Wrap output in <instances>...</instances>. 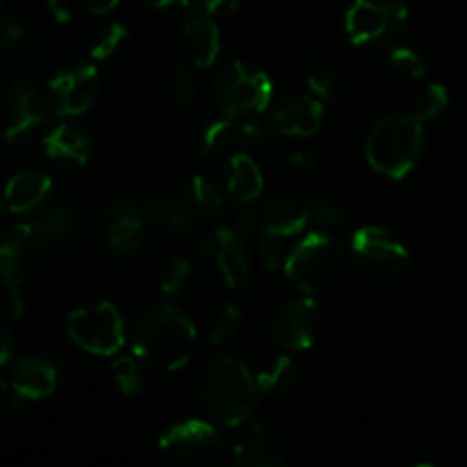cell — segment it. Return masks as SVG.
<instances>
[{
  "mask_svg": "<svg viewBox=\"0 0 467 467\" xmlns=\"http://www.w3.org/2000/svg\"><path fill=\"white\" fill-rule=\"evenodd\" d=\"M132 349L141 363L162 372H173L185 368L194 356L196 327L176 306H153L137 319Z\"/></svg>",
  "mask_w": 467,
  "mask_h": 467,
  "instance_id": "6da1fadb",
  "label": "cell"
},
{
  "mask_svg": "<svg viewBox=\"0 0 467 467\" xmlns=\"http://www.w3.org/2000/svg\"><path fill=\"white\" fill-rule=\"evenodd\" d=\"M196 395L201 406L217 422L226 427H242L254 415L260 392L255 377L242 360L217 356L201 369Z\"/></svg>",
  "mask_w": 467,
  "mask_h": 467,
  "instance_id": "7a4b0ae2",
  "label": "cell"
},
{
  "mask_svg": "<svg viewBox=\"0 0 467 467\" xmlns=\"http://www.w3.org/2000/svg\"><path fill=\"white\" fill-rule=\"evenodd\" d=\"M424 150V121L413 114H392L374 123L365 141V158L381 176L400 181L413 171Z\"/></svg>",
  "mask_w": 467,
  "mask_h": 467,
  "instance_id": "3957f363",
  "label": "cell"
},
{
  "mask_svg": "<svg viewBox=\"0 0 467 467\" xmlns=\"http://www.w3.org/2000/svg\"><path fill=\"white\" fill-rule=\"evenodd\" d=\"M285 276L304 295H315L331 287L345 272V249L324 231L308 233L285 255Z\"/></svg>",
  "mask_w": 467,
  "mask_h": 467,
  "instance_id": "277c9868",
  "label": "cell"
},
{
  "mask_svg": "<svg viewBox=\"0 0 467 467\" xmlns=\"http://www.w3.org/2000/svg\"><path fill=\"white\" fill-rule=\"evenodd\" d=\"M46 244L48 240L35 223L12 228L0 240V281L7 285L9 296H12L14 317H21L26 313L21 287L32 281L44 267Z\"/></svg>",
  "mask_w": 467,
  "mask_h": 467,
  "instance_id": "5b68a950",
  "label": "cell"
},
{
  "mask_svg": "<svg viewBox=\"0 0 467 467\" xmlns=\"http://www.w3.org/2000/svg\"><path fill=\"white\" fill-rule=\"evenodd\" d=\"M196 272L210 285L237 287L251 267L249 246L237 228L222 226L205 235L196 249Z\"/></svg>",
  "mask_w": 467,
  "mask_h": 467,
  "instance_id": "8992f818",
  "label": "cell"
},
{
  "mask_svg": "<svg viewBox=\"0 0 467 467\" xmlns=\"http://www.w3.org/2000/svg\"><path fill=\"white\" fill-rule=\"evenodd\" d=\"M226 461V442L205 420H185L169 429L158 442V463L162 465L219 467Z\"/></svg>",
  "mask_w": 467,
  "mask_h": 467,
  "instance_id": "52a82bcc",
  "label": "cell"
},
{
  "mask_svg": "<svg viewBox=\"0 0 467 467\" xmlns=\"http://www.w3.org/2000/svg\"><path fill=\"white\" fill-rule=\"evenodd\" d=\"M349 249L356 269L374 281H395L404 276L410 265L404 242L381 226H363L354 231Z\"/></svg>",
  "mask_w": 467,
  "mask_h": 467,
  "instance_id": "ba28073f",
  "label": "cell"
},
{
  "mask_svg": "<svg viewBox=\"0 0 467 467\" xmlns=\"http://www.w3.org/2000/svg\"><path fill=\"white\" fill-rule=\"evenodd\" d=\"M214 91L226 117L249 119L269 108L274 82L267 73L251 71L242 62H231L214 78Z\"/></svg>",
  "mask_w": 467,
  "mask_h": 467,
  "instance_id": "9c48e42d",
  "label": "cell"
},
{
  "mask_svg": "<svg viewBox=\"0 0 467 467\" xmlns=\"http://www.w3.org/2000/svg\"><path fill=\"white\" fill-rule=\"evenodd\" d=\"M67 333L82 351L96 356H114L126 340L121 313L109 301L73 310L67 317Z\"/></svg>",
  "mask_w": 467,
  "mask_h": 467,
  "instance_id": "30bf717a",
  "label": "cell"
},
{
  "mask_svg": "<svg viewBox=\"0 0 467 467\" xmlns=\"http://www.w3.org/2000/svg\"><path fill=\"white\" fill-rule=\"evenodd\" d=\"M406 21L409 7L404 0H351L345 30L354 46H377L395 36Z\"/></svg>",
  "mask_w": 467,
  "mask_h": 467,
  "instance_id": "8fae6325",
  "label": "cell"
},
{
  "mask_svg": "<svg viewBox=\"0 0 467 467\" xmlns=\"http://www.w3.org/2000/svg\"><path fill=\"white\" fill-rule=\"evenodd\" d=\"M267 328L274 345L281 347L283 351L296 354V351L310 349L317 342L322 313L308 295L285 299L272 310Z\"/></svg>",
  "mask_w": 467,
  "mask_h": 467,
  "instance_id": "7c38bea8",
  "label": "cell"
},
{
  "mask_svg": "<svg viewBox=\"0 0 467 467\" xmlns=\"http://www.w3.org/2000/svg\"><path fill=\"white\" fill-rule=\"evenodd\" d=\"M55 114L53 99L48 91L27 80H16L9 91V121L5 126V144L23 146L39 132L41 126Z\"/></svg>",
  "mask_w": 467,
  "mask_h": 467,
  "instance_id": "4fadbf2b",
  "label": "cell"
},
{
  "mask_svg": "<svg viewBox=\"0 0 467 467\" xmlns=\"http://www.w3.org/2000/svg\"><path fill=\"white\" fill-rule=\"evenodd\" d=\"M57 117H80L100 94V76L91 64H68L62 67L48 82Z\"/></svg>",
  "mask_w": 467,
  "mask_h": 467,
  "instance_id": "5bb4252c",
  "label": "cell"
},
{
  "mask_svg": "<svg viewBox=\"0 0 467 467\" xmlns=\"http://www.w3.org/2000/svg\"><path fill=\"white\" fill-rule=\"evenodd\" d=\"M105 242L109 251L119 255H132L144 246L146 226L144 213L130 201H117L103 213Z\"/></svg>",
  "mask_w": 467,
  "mask_h": 467,
  "instance_id": "9a60e30c",
  "label": "cell"
},
{
  "mask_svg": "<svg viewBox=\"0 0 467 467\" xmlns=\"http://www.w3.org/2000/svg\"><path fill=\"white\" fill-rule=\"evenodd\" d=\"M233 463L237 467H283L285 447L269 427L251 424L233 445Z\"/></svg>",
  "mask_w": 467,
  "mask_h": 467,
  "instance_id": "2e32d148",
  "label": "cell"
},
{
  "mask_svg": "<svg viewBox=\"0 0 467 467\" xmlns=\"http://www.w3.org/2000/svg\"><path fill=\"white\" fill-rule=\"evenodd\" d=\"M324 123V100L299 94L285 99L272 114V128L283 137H313Z\"/></svg>",
  "mask_w": 467,
  "mask_h": 467,
  "instance_id": "e0dca14e",
  "label": "cell"
},
{
  "mask_svg": "<svg viewBox=\"0 0 467 467\" xmlns=\"http://www.w3.org/2000/svg\"><path fill=\"white\" fill-rule=\"evenodd\" d=\"M313 223V203L295 194L272 196L260 210V228L278 237H292Z\"/></svg>",
  "mask_w": 467,
  "mask_h": 467,
  "instance_id": "ac0fdd59",
  "label": "cell"
},
{
  "mask_svg": "<svg viewBox=\"0 0 467 467\" xmlns=\"http://www.w3.org/2000/svg\"><path fill=\"white\" fill-rule=\"evenodd\" d=\"M59 369L44 356H26L12 369V386L23 400H46L57 390Z\"/></svg>",
  "mask_w": 467,
  "mask_h": 467,
  "instance_id": "d6986e66",
  "label": "cell"
},
{
  "mask_svg": "<svg viewBox=\"0 0 467 467\" xmlns=\"http://www.w3.org/2000/svg\"><path fill=\"white\" fill-rule=\"evenodd\" d=\"M50 190H53V181L46 176L44 171L36 169H26L9 178L7 187H5V203L7 210L14 214H30L44 208L48 201Z\"/></svg>",
  "mask_w": 467,
  "mask_h": 467,
  "instance_id": "ffe728a7",
  "label": "cell"
},
{
  "mask_svg": "<svg viewBox=\"0 0 467 467\" xmlns=\"http://www.w3.org/2000/svg\"><path fill=\"white\" fill-rule=\"evenodd\" d=\"M41 146H44V153L50 160L78 164V167L89 162L91 153H94V140H91V135L85 128L76 126V123H59V126H55L44 137Z\"/></svg>",
  "mask_w": 467,
  "mask_h": 467,
  "instance_id": "44dd1931",
  "label": "cell"
},
{
  "mask_svg": "<svg viewBox=\"0 0 467 467\" xmlns=\"http://www.w3.org/2000/svg\"><path fill=\"white\" fill-rule=\"evenodd\" d=\"M182 46L196 68H210L222 50L219 26L210 16H194L182 27Z\"/></svg>",
  "mask_w": 467,
  "mask_h": 467,
  "instance_id": "7402d4cb",
  "label": "cell"
},
{
  "mask_svg": "<svg viewBox=\"0 0 467 467\" xmlns=\"http://www.w3.org/2000/svg\"><path fill=\"white\" fill-rule=\"evenodd\" d=\"M265 173L251 153H233L226 167V192L242 205H249L263 194Z\"/></svg>",
  "mask_w": 467,
  "mask_h": 467,
  "instance_id": "603a6c76",
  "label": "cell"
},
{
  "mask_svg": "<svg viewBox=\"0 0 467 467\" xmlns=\"http://www.w3.org/2000/svg\"><path fill=\"white\" fill-rule=\"evenodd\" d=\"M242 119L223 117L217 121L208 123L201 132V153L203 155H228L240 153V149L244 146V126H242Z\"/></svg>",
  "mask_w": 467,
  "mask_h": 467,
  "instance_id": "cb8c5ba5",
  "label": "cell"
},
{
  "mask_svg": "<svg viewBox=\"0 0 467 467\" xmlns=\"http://www.w3.org/2000/svg\"><path fill=\"white\" fill-rule=\"evenodd\" d=\"M182 203L194 219H214L223 210V194L205 176H192L182 185Z\"/></svg>",
  "mask_w": 467,
  "mask_h": 467,
  "instance_id": "d4e9b609",
  "label": "cell"
},
{
  "mask_svg": "<svg viewBox=\"0 0 467 467\" xmlns=\"http://www.w3.org/2000/svg\"><path fill=\"white\" fill-rule=\"evenodd\" d=\"M299 381V368L290 356H276L255 374L260 397H281L290 392Z\"/></svg>",
  "mask_w": 467,
  "mask_h": 467,
  "instance_id": "484cf974",
  "label": "cell"
},
{
  "mask_svg": "<svg viewBox=\"0 0 467 467\" xmlns=\"http://www.w3.org/2000/svg\"><path fill=\"white\" fill-rule=\"evenodd\" d=\"M306 85L319 100H336L340 94V73L331 57L324 53H310L304 62Z\"/></svg>",
  "mask_w": 467,
  "mask_h": 467,
  "instance_id": "4316f807",
  "label": "cell"
},
{
  "mask_svg": "<svg viewBox=\"0 0 467 467\" xmlns=\"http://www.w3.org/2000/svg\"><path fill=\"white\" fill-rule=\"evenodd\" d=\"M205 336L213 345H226L240 333L242 313L231 301H219L205 313Z\"/></svg>",
  "mask_w": 467,
  "mask_h": 467,
  "instance_id": "83f0119b",
  "label": "cell"
},
{
  "mask_svg": "<svg viewBox=\"0 0 467 467\" xmlns=\"http://www.w3.org/2000/svg\"><path fill=\"white\" fill-rule=\"evenodd\" d=\"M141 213H144V217H149L153 223L176 233V235H182V233L190 231L192 222H194V217H192L190 210L185 208V203H176V201L169 199L149 201V203H144Z\"/></svg>",
  "mask_w": 467,
  "mask_h": 467,
  "instance_id": "f1b7e54d",
  "label": "cell"
},
{
  "mask_svg": "<svg viewBox=\"0 0 467 467\" xmlns=\"http://www.w3.org/2000/svg\"><path fill=\"white\" fill-rule=\"evenodd\" d=\"M32 50V30L23 18H7L0 23V59L18 62Z\"/></svg>",
  "mask_w": 467,
  "mask_h": 467,
  "instance_id": "f546056e",
  "label": "cell"
},
{
  "mask_svg": "<svg viewBox=\"0 0 467 467\" xmlns=\"http://www.w3.org/2000/svg\"><path fill=\"white\" fill-rule=\"evenodd\" d=\"M192 276H194V265L187 258H173L160 276V292L171 301L182 299L190 290Z\"/></svg>",
  "mask_w": 467,
  "mask_h": 467,
  "instance_id": "4dcf8cb0",
  "label": "cell"
},
{
  "mask_svg": "<svg viewBox=\"0 0 467 467\" xmlns=\"http://www.w3.org/2000/svg\"><path fill=\"white\" fill-rule=\"evenodd\" d=\"M447 103H450V91H447V87L441 85V82H431V85H427L418 94L410 114L418 117L420 121H429V119H436L447 108Z\"/></svg>",
  "mask_w": 467,
  "mask_h": 467,
  "instance_id": "1f68e13d",
  "label": "cell"
},
{
  "mask_svg": "<svg viewBox=\"0 0 467 467\" xmlns=\"http://www.w3.org/2000/svg\"><path fill=\"white\" fill-rule=\"evenodd\" d=\"M388 67L397 73V76L406 78V80H422L427 76V64H424L422 55L418 50L409 48V46H397L388 53Z\"/></svg>",
  "mask_w": 467,
  "mask_h": 467,
  "instance_id": "d6a6232c",
  "label": "cell"
},
{
  "mask_svg": "<svg viewBox=\"0 0 467 467\" xmlns=\"http://www.w3.org/2000/svg\"><path fill=\"white\" fill-rule=\"evenodd\" d=\"M114 381H117L119 390L126 397H137L144 390V377H141L140 363L132 356H119L112 363Z\"/></svg>",
  "mask_w": 467,
  "mask_h": 467,
  "instance_id": "836d02e7",
  "label": "cell"
},
{
  "mask_svg": "<svg viewBox=\"0 0 467 467\" xmlns=\"http://www.w3.org/2000/svg\"><path fill=\"white\" fill-rule=\"evenodd\" d=\"M35 226L44 233L48 242L67 240L73 231H76V214L68 208H55L41 219H36Z\"/></svg>",
  "mask_w": 467,
  "mask_h": 467,
  "instance_id": "e575fe53",
  "label": "cell"
},
{
  "mask_svg": "<svg viewBox=\"0 0 467 467\" xmlns=\"http://www.w3.org/2000/svg\"><path fill=\"white\" fill-rule=\"evenodd\" d=\"M128 39V27L123 23L112 21L105 27H100L91 39V57L94 59H108L121 48L123 41Z\"/></svg>",
  "mask_w": 467,
  "mask_h": 467,
  "instance_id": "d590c367",
  "label": "cell"
},
{
  "mask_svg": "<svg viewBox=\"0 0 467 467\" xmlns=\"http://www.w3.org/2000/svg\"><path fill=\"white\" fill-rule=\"evenodd\" d=\"M169 85H171V96L181 108H190L199 99V87H196L194 73L185 67H176L169 78Z\"/></svg>",
  "mask_w": 467,
  "mask_h": 467,
  "instance_id": "8d00e7d4",
  "label": "cell"
},
{
  "mask_svg": "<svg viewBox=\"0 0 467 467\" xmlns=\"http://www.w3.org/2000/svg\"><path fill=\"white\" fill-rule=\"evenodd\" d=\"M283 255H285L283 254V237L263 231V235H260V260H263L265 269L276 272L281 265H285Z\"/></svg>",
  "mask_w": 467,
  "mask_h": 467,
  "instance_id": "74e56055",
  "label": "cell"
},
{
  "mask_svg": "<svg viewBox=\"0 0 467 467\" xmlns=\"http://www.w3.org/2000/svg\"><path fill=\"white\" fill-rule=\"evenodd\" d=\"M313 223L319 228H342L347 223V213L345 208H340L337 203H315L313 205Z\"/></svg>",
  "mask_w": 467,
  "mask_h": 467,
  "instance_id": "f35d334b",
  "label": "cell"
},
{
  "mask_svg": "<svg viewBox=\"0 0 467 467\" xmlns=\"http://www.w3.org/2000/svg\"><path fill=\"white\" fill-rule=\"evenodd\" d=\"M21 401H23V397L18 395L16 388H14L12 383H7L0 379V410L16 413V410L21 409Z\"/></svg>",
  "mask_w": 467,
  "mask_h": 467,
  "instance_id": "ab89813d",
  "label": "cell"
},
{
  "mask_svg": "<svg viewBox=\"0 0 467 467\" xmlns=\"http://www.w3.org/2000/svg\"><path fill=\"white\" fill-rule=\"evenodd\" d=\"M244 0H203V7L210 16L214 14H228V12H235Z\"/></svg>",
  "mask_w": 467,
  "mask_h": 467,
  "instance_id": "60d3db41",
  "label": "cell"
},
{
  "mask_svg": "<svg viewBox=\"0 0 467 467\" xmlns=\"http://www.w3.org/2000/svg\"><path fill=\"white\" fill-rule=\"evenodd\" d=\"M285 162L290 164L292 169H313L315 167V155L308 153V150H292V153L285 155Z\"/></svg>",
  "mask_w": 467,
  "mask_h": 467,
  "instance_id": "b9f144b4",
  "label": "cell"
},
{
  "mask_svg": "<svg viewBox=\"0 0 467 467\" xmlns=\"http://www.w3.org/2000/svg\"><path fill=\"white\" fill-rule=\"evenodd\" d=\"M12 358V333L0 322V368Z\"/></svg>",
  "mask_w": 467,
  "mask_h": 467,
  "instance_id": "7bdbcfd3",
  "label": "cell"
},
{
  "mask_svg": "<svg viewBox=\"0 0 467 467\" xmlns=\"http://www.w3.org/2000/svg\"><path fill=\"white\" fill-rule=\"evenodd\" d=\"M85 3V7L89 9L91 14H96V16H103V14H109L114 7H117L121 0H82Z\"/></svg>",
  "mask_w": 467,
  "mask_h": 467,
  "instance_id": "ee69618b",
  "label": "cell"
},
{
  "mask_svg": "<svg viewBox=\"0 0 467 467\" xmlns=\"http://www.w3.org/2000/svg\"><path fill=\"white\" fill-rule=\"evenodd\" d=\"M48 7H50V12L55 14V18H57V21H67L68 18V9H67V5H64V0H48Z\"/></svg>",
  "mask_w": 467,
  "mask_h": 467,
  "instance_id": "f6af8a7d",
  "label": "cell"
},
{
  "mask_svg": "<svg viewBox=\"0 0 467 467\" xmlns=\"http://www.w3.org/2000/svg\"><path fill=\"white\" fill-rule=\"evenodd\" d=\"M146 3H149L150 7L167 9V7H176V5H181V7H185V5H190L192 0H146Z\"/></svg>",
  "mask_w": 467,
  "mask_h": 467,
  "instance_id": "bcb514c9",
  "label": "cell"
},
{
  "mask_svg": "<svg viewBox=\"0 0 467 467\" xmlns=\"http://www.w3.org/2000/svg\"><path fill=\"white\" fill-rule=\"evenodd\" d=\"M5 208H7V203H5V199H3V201H0V217H3V210Z\"/></svg>",
  "mask_w": 467,
  "mask_h": 467,
  "instance_id": "7dc6e473",
  "label": "cell"
},
{
  "mask_svg": "<svg viewBox=\"0 0 467 467\" xmlns=\"http://www.w3.org/2000/svg\"><path fill=\"white\" fill-rule=\"evenodd\" d=\"M5 3V0H0V5H3Z\"/></svg>",
  "mask_w": 467,
  "mask_h": 467,
  "instance_id": "c3c4849f",
  "label": "cell"
}]
</instances>
